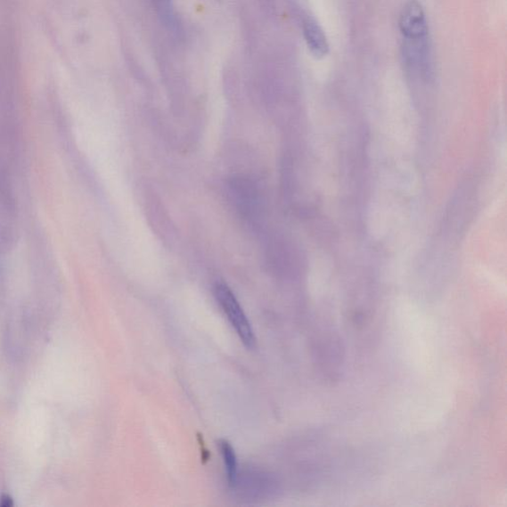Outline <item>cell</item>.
Returning <instances> with one entry per match:
<instances>
[{"mask_svg": "<svg viewBox=\"0 0 507 507\" xmlns=\"http://www.w3.org/2000/svg\"><path fill=\"white\" fill-rule=\"evenodd\" d=\"M215 296L240 340L247 348L252 349L256 343L254 331L233 290L225 283L218 282L216 284Z\"/></svg>", "mask_w": 507, "mask_h": 507, "instance_id": "1", "label": "cell"}, {"mask_svg": "<svg viewBox=\"0 0 507 507\" xmlns=\"http://www.w3.org/2000/svg\"><path fill=\"white\" fill-rule=\"evenodd\" d=\"M399 29L405 40H422L429 37V24L425 12L417 0H409L404 6L399 17Z\"/></svg>", "mask_w": 507, "mask_h": 507, "instance_id": "2", "label": "cell"}, {"mask_svg": "<svg viewBox=\"0 0 507 507\" xmlns=\"http://www.w3.org/2000/svg\"><path fill=\"white\" fill-rule=\"evenodd\" d=\"M304 33L311 54L316 59L324 58L328 54L329 45L323 29L316 21L308 20L305 22Z\"/></svg>", "mask_w": 507, "mask_h": 507, "instance_id": "3", "label": "cell"}, {"mask_svg": "<svg viewBox=\"0 0 507 507\" xmlns=\"http://www.w3.org/2000/svg\"><path fill=\"white\" fill-rule=\"evenodd\" d=\"M219 448L224 457L225 465L226 468L227 479L230 486H234L237 480L238 465L236 454L231 444L226 440L219 441Z\"/></svg>", "mask_w": 507, "mask_h": 507, "instance_id": "4", "label": "cell"}, {"mask_svg": "<svg viewBox=\"0 0 507 507\" xmlns=\"http://www.w3.org/2000/svg\"><path fill=\"white\" fill-rule=\"evenodd\" d=\"M154 4L164 23L170 26V28H174L176 19L172 0H154Z\"/></svg>", "mask_w": 507, "mask_h": 507, "instance_id": "5", "label": "cell"}, {"mask_svg": "<svg viewBox=\"0 0 507 507\" xmlns=\"http://www.w3.org/2000/svg\"><path fill=\"white\" fill-rule=\"evenodd\" d=\"M13 504V500L11 495H3L2 497H0V506L12 507Z\"/></svg>", "mask_w": 507, "mask_h": 507, "instance_id": "6", "label": "cell"}]
</instances>
